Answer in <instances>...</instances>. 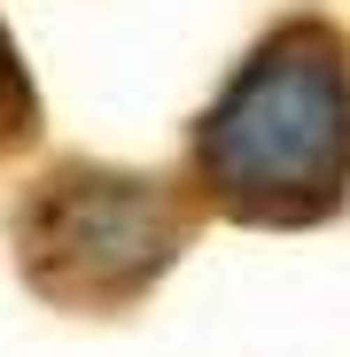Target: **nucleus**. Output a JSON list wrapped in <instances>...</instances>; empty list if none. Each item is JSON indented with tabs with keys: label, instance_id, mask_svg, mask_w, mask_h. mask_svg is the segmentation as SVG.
<instances>
[{
	"label": "nucleus",
	"instance_id": "obj_2",
	"mask_svg": "<svg viewBox=\"0 0 350 357\" xmlns=\"http://www.w3.org/2000/svg\"><path fill=\"white\" fill-rule=\"evenodd\" d=\"M203 195L171 171L54 163L16 210V264L54 311L117 319L195 249Z\"/></svg>",
	"mask_w": 350,
	"mask_h": 357
},
{
	"label": "nucleus",
	"instance_id": "obj_1",
	"mask_svg": "<svg viewBox=\"0 0 350 357\" xmlns=\"http://www.w3.org/2000/svg\"><path fill=\"white\" fill-rule=\"evenodd\" d=\"M203 210L257 233H312L350 210V39L280 16L187 132Z\"/></svg>",
	"mask_w": 350,
	"mask_h": 357
},
{
	"label": "nucleus",
	"instance_id": "obj_3",
	"mask_svg": "<svg viewBox=\"0 0 350 357\" xmlns=\"http://www.w3.org/2000/svg\"><path fill=\"white\" fill-rule=\"evenodd\" d=\"M31 132H39V93H31V70H24L8 24H0V155L24 148Z\"/></svg>",
	"mask_w": 350,
	"mask_h": 357
}]
</instances>
